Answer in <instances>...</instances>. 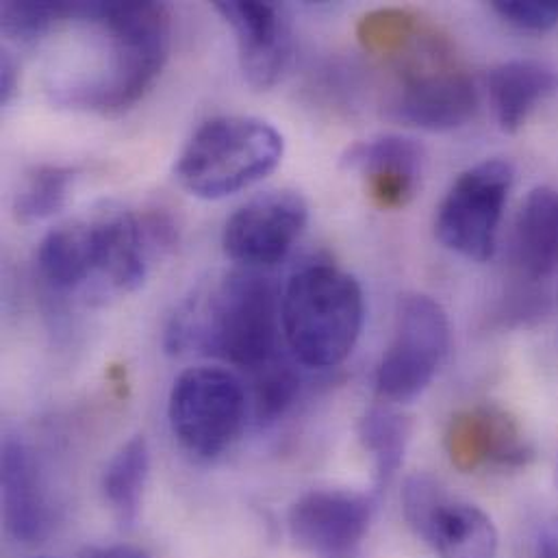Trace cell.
<instances>
[{
    "label": "cell",
    "instance_id": "obj_21",
    "mask_svg": "<svg viewBox=\"0 0 558 558\" xmlns=\"http://www.w3.org/2000/svg\"><path fill=\"white\" fill-rule=\"evenodd\" d=\"M74 170L65 166H37L20 185L13 201V214L20 222L33 225L59 214L68 201Z\"/></svg>",
    "mask_w": 558,
    "mask_h": 558
},
{
    "label": "cell",
    "instance_id": "obj_10",
    "mask_svg": "<svg viewBox=\"0 0 558 558\" xmlns=\"http://www.w3.org/2000/svg\"><path fill=\"white\" fill-rule=\"evenodd\" d=\"M306 220L308 207L298 192H266L229 218L222 235L225 253L246 270L272 268L287 257Z\"/></svg>",
    "mask_w": 558,
    "mask_h": 558
},
{
    "label": "cell",
    "instance_id": "obj_5",
    "mask_svg": "<svg viewBox=\"0 0 558 558\" xmlns=\"http://www.w3.org/2000/svg\"><path fill=\"white\" fill-rule=\"evenodd\" d=\"M391 59L400 74V87L391 102L396 120L437 133L459 129L474 118L478 92L448 35L422 24Z\"/></svg>",
    "mask_w": 558,
    "mask_h": 558
},
{
    "label": "cell",
    "instance_id": "obj_24",
    "mask_svg": "<svg viewBox=\"0 0 558 558\" xmlns=\"http://www.w3.org/2000/svg\"><path fill=\"white\" fill-rule=\"evenodd\" d=\"M78 2H4L0 9L2 33L20 41L46 35L57 22L76 17Z\"/></svg>",
    "mask_w": 558,
    "mask_h": 558
},
{
    "label": "cell",
    "instance_id": "obj_28",
    "mask_svg": "<svg viewBox=\"0 0 558 558\" xmlns=\"http://www.w3.org/2000/svg\"><path fill=\"white\" fill-rule=\"evenodd\" d=\"M535 558H558V518L548 522L539 533Z\"/></svg>",
    "mask_w": 558,
    "mask_h": 558
},
{
    "label": "cell",
    "instance_id": "obj_16",
    "mask_svg": "<svg viewBox=\"0 0 558 558\" xmlns=\"http://www.w3.org/2000/svg\"><path fill=\"white\" fill-rule=\"evenodd\" d=\"M511 259L518 277L544 282L558 270V192L535 187L515 220Z\"/></svg>",
    "mask_w": 558,
    "mask_h": 558
},
{
    "label": "cell",
    "instance_id": "obj_22",
    "mask_svg": "<svg viewBox=\"0 0 558 558\" xmlns=\"http://www.w3.org/2000/svg\"><path fill=\"white\" fill-rule=\"evenodd\" d=\"M424 22L409 9H376L359 20L356 37L361 46L380 57H396L420 31Z\"/></svg>",
    "mask_w": 558,
    "mask_h": 558
},
{
    "label": "cell",
    "instance_id": "obj_29",
    "mask_svg": "<svg viewBox=\"0 0 558 558\" xmlns=\"http://www.w3.org/2000/svg\"><path fill=\"white\" fill-rule=\"evenodd\" d=\"M37 558H54V557H37Z\"/></svg>",
    "mask_w": 558,
    "mask_h": 558
},
{
    "label": "cell",
    "instance_id": "obj_13",
    "mask_svg": "<svg viewBox=\"0 0 558 558\" xmlns=\"http://www.w3.org/2000/svg\"><path fill=\"white\" fill-rule=\"evenodd\" d=\"M216 11L233 26L240 48V65L255 89H270L284 74L293 37L284 11L272 2L218 0Z\"/></svg>",
    "mask_w": 558,
    "mask_h": 558
},
{
    "label": "cell",
    "instance_id": "obj_1",
    "mask_svg": "<svg viewBox=\"0 0 558 558\" xmlns=\"http://www.w3.org/2000/svg\"><path fill=\"white\" fill-rule=\"evenodd\" d=\"M280 300L279 287L257 270L233 272L209 293L205 304L174 315L166 343L170 352L201 345L253 374L282 356Z\"/></svg>",
    "mask_w": 558,
    "mask_h": 558
},
{
    "label": "cell",
    "instance_id": "obj_27",
    "mask_svg": "<svg viewBox=\"0 0 558 558\" xmlns=\"http://www.w3.org/2000/svg\"><path fill=\"white\" fill-rule=\"evenodd\" d=\"M15 85H17V65L9 57V52H2V59H0V105H7L13 98Z\"/></svg>",
    "mask_w": 558,
    "mask_h": 558
},
{
    "label": "cell",
    "instance_id": "obj_15",
    "mask_svg": "<svg viewBox=\"0 0 558 558\" xmlns=\"http://www.w3.org/2000/svg\"><path fill=\"white\" fill-rule=\"evenodd\" d=\"M2 522L17 544H41L54 526V507L31 446L13 435L2 441Z\"/></svg>",
    "mask_w": 558,
    "mask_h": 558
},
{
    "label": "cell",
    "instance_id": "obj_11",
    "mask_svg": "<svg viewBox=\"0 0 558 558\" xmlns=\"http://www.w3.org/2000/svg\"><path fill=\"white\" fill-rule=\"evenodd\" d=\"M376 498L354 489H311L287 511L289 539L317 557L354 550L369 531Z\"/></svg>",
    "mask_w": 558,
    "mask_h": 558
},
{
    "label": "cell",
    "instance_id": "obj_12",
    "mask_svg": "<svg viewBox=\"0 0 558 558\" xmlns=\"http://www.w3.org/2000/svg\"><path fill=\"white\" fill-rule=\"evenodd\" d=\"M450 463L463 472L522 470L535 459V446L526 430L507 409L476 404L452 415L446 430Z\"/></svg>",
    "mask_w": 558,
    "mask_h": 558
},
{
    "label": "cell",
    "instance_id": "obj_9",
    "mask_svg": "<svg viewBox=\"0 0 558 558\" xmlns=\"http://www.w3.org/2000/svg\"><path fill=\"white\" fill-rule=\"evenodd\" d=\"M402 513L409 529L437 558H498L500 533L487 511L452 498L428 474L407 478Z\"/></svg>",
    "mask_w": 558,
    "mask_h": 558
},
{
    "label": "cell",
    "instance_id": "obj_4",
    "mask_svg": "<svg viewBox=\"0 0 558 558\" xmlns=\"http://www.w3.org/2000/svg\"><path fill=\"white\" fill-rule=\"evenodd\" d=\"M282 153V135L270 122L253 116H222L192 135L174 172L192 196L220 201L275 172Z\"/></svg>",
    "mask_w": 558,
    "mask_h": 558
},
{
    "label": "cell",
    "instance_id": "obj_19",
    "mask_svg": "<svg viewBox=\"0 0 558 558\" xmlns=\"http://www.w3.org/2000/svg\"><path fill=\"white\" fill-rule=\"evenodd\" d=\"M150 476V448L144 435L122 444L107 461L100 478L105 505L122 529H133L140 520L144 492Z\"/></svg>",
    "mask_w": 558,
    "mask_h": 558
},
{
    "label": "cell",
    "instance_id": "obj_25",
    "mask_svg": "<svg viewBox=\"0 0 558 558\" xmlns=\"http://www.w3.org/2000/svg\"><path fill=\"white\" fill-rule=\"evenodd\" d=\"M492 9L522 31L544 33L558 24V0H494Z\"/></svg>",
    "mask_w": 558,
    "mask_h": 558
},
{
    "label": "cell",
    "instance_id": "obj_17",
    "mask_svg": "<svg viewBox=\"0 0 558 558\" xmlns=\"http://www.w3.org/2000/svg\"><path fill=\"white\" fill-rule=\"evenodd\" d=\"M37 270L59 293H70L98 280L100 238L96 220L72 222L50 231L39 244Z\"/></svg>",
    "mask_w": 558,
    "mask_h": 558
},
{
    "label": "cell",
    "instance_id": "obj_2",
    "mask_svg": "<svg viewBox=\"0 0 558 558\" xmlns=\"http://www.w3.org/2000/svg\"><path fill=\"white\" fill-rule=\"evenodd\" d=\"M78 20L102 26L109 65L100 78L63 89L61 100L100 113L131 109L155 85L172 44L170 11L161 2H78Z\"/></svg>",
    "mask_w": 558,
    "mask_h": 558
},
{
    "label": "cell",
    "instance_id": "obj_23",
    "mask_svg": "<svg viewBox=\"0 0 558 558\" xmlns=\"http://www.w3.org/2000/svg\"><path fill=\"white\" fill-rule=\"evenodd\" d=\"M253 378V413L257 424H272L284 415L300 391V376L293 365L279 356L270 365L251 374Z\"/></svg>",
    "mask_w": 558,
    "mask_h": 558
},
{
    "label": "cell",
    "instance_id": "obj_20",
    "mask_svg": "<svg viewBox=\"0 0 558 558\" xmlns=\"http://www.w3.org/2000/svg\"><path fill=\"white\" fill-rule=\"evenodd\" d=\"M413 435L411 420L391 407H372L359 420V441L374 459L376 492L380 494L400 472Z\"/></svg>",
    "mask_w": 558,
    "mask_h": 558
},
{
    "label": "cell",
    "instance_id": "obj_26",
    "mask_svg": "<svg viewBox=\"0 0 558 558\" xmlns=\"http://www.w3.org/2000/svg\"><path fill=\"white\" fill-rule=\"evenodd\" d=\"M78 558H150L144 550L126 544L116 546H89L85 548Z\"/></svg>",
    "mask_w": 558,
    "mask_h": 558
},
{
    "label": "cell",
    "instance_id": "obj_3",
    "mask_svg": "<svg viewBox=\"0 0 558 558\" xmlns=\"http://www.w3.org/2000/svg\"><path fill=\"white\" fill-rule=\"evenodd\" d=\"M282 339L306 367L328 369L354 350L365 319L359 280L330 264L300 268L280 300Z\"/></svg>",
    "mask_w": 558,
    "mask_h": 558
},
{
    "label": "cell",
    "instance_id": "obj_14",
    "mask_svg": "<svg viewBox=\"0 0 558 558\" xmlns=\"http://www.w3.org/2000/svg\"><path fill=\"white\" fill-rule=\"evenodd\" d=\"M343 166L359 172L363 187L374 207L396 211L407 207L422 181L424 148L402 135H383L354 144Z\"/></svg>",
    "mask_w": 558,
    "mask_h": 558
},
{
    "label": "cell",
    "instance_id": "obj_18",
    "mask_svg": "<svg viewBox=\"0 0 558 558\" xmlns=\"http://www.w3.org/2000/svg\"><path fill=\"white\" fill-rule=\"evenodd\" d=\"M557 89V70L542 61L513 59L489 72V98L505 133H518L531 113Z\"/></svg>",
    "mask_w": 558,
    "mask_h": 558
},
{
    "label": "cell",
    "instance_id": "obj_7",
    "mask_svg": "<svg viewBox=\"0 0 558 558\" xmlns=\"http://www.w3.org/2000/svg\"><path fill=\"white\" fill-rule=\"evenodd\" d=\"M450 350V322L426 293L398 302L393 339L376 367V393L387 402H411L435 380Z\"/></svg>",
    "mask_w": 558,
    "mask_h": 558
},
{
    "label": "cell",
    "instance_id": "obj_8",
    "mask_svg": "<svg viewBox=\"0 0 558 558\" xmlns=\"http://www.w3.org/2000/svg\"><path fill=\"white\" fill-rule=\"evenodd\" d=\"M513 179L505 159H487L459 174L437 209L435 235L444 248L470 262H489Z\"/></svg>",
    "mask_w": 558,
    "mask_h": 558
},
{
    "label": "cell",
    "instance_id": "obj_6",
    "mask_svg": "<svg viewBox=\"0 0 558 558\" xmlns=\"http://www.w3.org/2000/svg\"><path fill=\"white\" fill-rule=\"evenodd\" d=\"M248 409V391L235 372L220 365H194L172 385L168 420L185 452L214 461L240 439Z\"/></svg>",
    "mask_w": 558,
    "mask_h": 558
}]
</instances>
